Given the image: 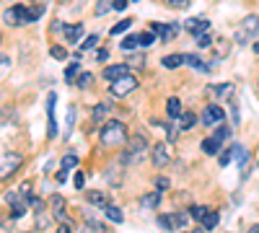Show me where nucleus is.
<instances>
[{
  "mask_svg": "<svg viewBox=\"0 0 259 233\" xmlns=\"http://www.w3.org/2000/svg\"><path fill=\"white\" fill-rule=\"evenodd\" d=\"M101 145L104 148H122L127 142V138H130V132H127V127H125V122H119V119H112V122H104V127H101Z\"/></svg>",
  "mask_w": 259,
  "mask_h": 233,
  "instance_id": "nucleus-1",
  "label": "nucleus"
},
{
  "mask_svg": "<svg viewBox=\"0 0 259 233\" xmlns=\"http://www.w3.org/2000/svg\"><path fill=\"white\" fill-rule=\"evenodd\" d=\"M146 148H148V140H146V135H132V138H127L125 142V153H122V166H130V163H138L140 161V155L146 153Z\"/></svg>",
  "mask_w": 259,
  "mask_h": 233,
  "instance_id": "nucleus-2",
  "label": "nucleus"
},
{
  "mask_svg": "<svg viewBox=\"0 0 259 233\" xmlns=\"http://www.w3.org/2000/svg\"><path fill=\"white\" fill-rule=\"evenodd\" d=\"M138 75H125V78H117V80H112L109 83V96L112 99H125V96H130L135 91V88H138Z\"/></svg>",
  "mask_w": 259,
  "mask_h": 233,
  "instance_id": "nucleus-3",
  "label": "nucleus"
},
{
  "mask_svg": "<svg viewBox=\"0 0 259 233\" xmlns=\"http://www.w3.org/2000/svg\"><path fill=\"white\" fill-rule=\"evenodd\" d=\"M21 163H24V155H21V153H5V155H0V182L11 179L21 169Z\"/></svg>",
  "mask_w": 259,
  "mask_h": 233,
  "instance_id": "nucleus-4",
  "label": "nucleus"
},
{
  "mask_svg": "<svg viewBox=\"0 0 259 233\" xmlns=\"http://www.w3.org/2000/svg\"><path fill=\"white\" fill-rule=\"evenodd\" d=\"M223 119H226V111H223V107H218V104H208L200 114V122L205 127H218V124H223Z\"/></svg>",
  "mask_w": 259,
  "mask_h": 233,
  "instance_id": "nucleus-5",
  "label": "nucleus"
},
{
  "mask_svg": "<svg viewBox=\"0 0 259 233\" xmlns=\"http://www.w3.org/2000/svg\"><path fill=\"white\" fill-rule=\"evenodd\" d=\"M150 161H153L156 169H166L171 163V142H156L153 153H150Z\"/></svg>",
  "mask_w": 259,
  "mask_h": 233,
  "instance_id": "nucleus-6",
  "label": "nucleus"
},
{
  "mask_svg": "<svg viewBox=\"0 0 259 233\" xmlns=\"http://www.w3.org/2000/svg\"><path fill=\"white\" fill-rule=\"evenodd\" d=\"M150 31H156V34H161V42H171L174 36H177L179 31H181V24H177V21H174V24H150Z\"/></svg>",
  "mask_w": 259,
  "mask_h": 233,
  "instance_id": "nucleus-7",
  "label": "nucleus"
},
{
  "mask_svg": "<svg viewBox=\"0 0 259 233\" xmlns=\"http://www.w3.org/2000/svg\"><path fill=\"white\" fill-rule=\"evenodd\" d=\"M239 31L246 36V39H251V36H259V16H257V13H249V16L241 18Z\"/></svg>",
  "mask_w": 259,
  "mask_h": 233,
  "instance_id": "nucleus-8",
  "label": "nucleus"
},
{
  "mask_svg": "<svg viewBox=\"0 0 259 233\" xmlns=\"http://www.w3.org/2000/svg\"><path fill=\"white\" fill-rule=\"evenodd\" d=\"M205 96H210V99H231L233 83H210L205 86Z\"/></svg>",
  "mask_w": 259,
  "mask_h": 233,
  "instance_id": "nucleus-9",
  "label": "nucleus"
},
{
  "mask_svg": "<svg viewBox=\"0 0 259 233\" xmlns=\"http://www.w3.org/2000/svg\"><path fill=\"white\" fill-rule=\"evenodd\" d=\"M3 21L8 26H21V24H26V5H13V8L5 11V16Z\"/></svg>",
  "mask_w": 259,
  "mask_h": 233,
  "instance_id": "nucleus-10",
  "label": "nucleus"
},
{
  "mask_svg": "<svg viewBox=\"0 0 259 233\" xmlns=\"http://www.w3.org/2000/svg\"><path fill=\"white\" fill-rule=\"evenodd\" d=\"M5 202L11 205L13 217H24V213H26V207H29V205H26V200L21 197L18 192H8V194H5Z\"/></svg>",
  "mask_w": 259,
  "mask_h": 233,
  "instance_id": "nucleus-11",
  "label": "nucleus"
},
{
  "mask_svg": "<svg viewBox=\"0 0 259 233\" xmlns=\"http://www.w3.org/2000/svg\"><path fill=\"white\" fill-rule=\"evenodd\" d=\"M101 75H104V78H106V80H109V83H112V80H117V78H125V75H130V65H127V62H117V65H106Z\"/></svg>",
  "mask_w": 259,
  "mask_h": 233,
  "instance_id": "nucleus-12",
  "label": "nucleus"
},
{
  "mask_svg": "<svg viewBox=\"0 0 259 233\" xmlns=\"http://www.w3.org/2000/svg\"><path fill=\"white\" fill-rule=\"evenodd\" d=\"M184 29L197 39V36H202L205 31H210V21H205V18H189V21H184Z\"/></svg>",
  "mask_w": 259,
  "mask_h": 233,
  "instance_id": "nucleus-13",
  "label": "nucleus"
},
{
  "mask_svg": "<svg viewBox=\"0 0 259 233\" xmlns=\"http://www.w3.org/2000/svg\"><path fill=\"white\" fill-rule=\"evenodd\" d=\"M49 207H52V215H55L60 223H67V213H65V200L60 197V194H52V200H49Z\"/></svg>",
  "mask_w": 259,
  "mask_h": 233,
  "instance_id": "nucleus-14",
  "label": "nucleus"
},
{
  "mask_svg": "<svg viewBox=\"0 0 259 233\" xmlns=\"http://www.w3.org/2000/svg\"><path fill=\"white\" fill-rule=\"evenodd\" d=\"M109 111H112V104H109V101L96 104V107H94V114H91L94 124H104V122H106V117H109Z\"/></svg>",
  "mask_w": 259,
  "mask_h": 233,
  "instance_id": "nucleus-15",
  "label": "nucleus"
},
{
  "mask_svg": "<svg viewBox=\"0 0 259 233\" xmlns=\"http://www.w3.org/2000/svg\"><path fill=\"white\" fill-rule=\"evenodd\" d=\"M166 117H169V122H177L181 117V101L177 96H169V101H166Z\"/></svg>",
  "mask_w": 259,
  "mask_h": 233,
  "instance_id": "nucleus-16",
  "label": "nucleus"
},
{
  "mask_svg": "<svg viewBox=\"0 0 259 233\" xmlns=\"http://www.w3.org/2000/svg\"><path fill=\"white\" fill-rule=\"evenodd\" d=\"M63 36H65V42H67V44H81V39H83V24H75V26H65Z\"/></svg>",
  "mask_w": 259,
  "mask_h": 233,
  "instance_id": "nucleus-17",
  "label": "nucleus"
},
{
  "mask_svg": "<svg viewBox=\"0 0 259 233\" xmlns=\"http://www.w3.org/2000/svg\"><path fill=\"white\" fill-rule=\"evenodd\" d=\"M210 138H212V140H215V142H218V145H220V148H223V145H226V142H228V138H231V127H228L226 122H223V124H218V127H215V132H212V135H210Z\"/></svg>",
  "mask_w": 259,
  "mask_h": 233,
  "instance_id": "nucleus-18",
  "label": "nucleus"
},
{
  "mask_svg": "<svg viewBox=\"0 0 259 233\" xmlns=\"http://www.w3.org/2000/svg\"><path fill=\"white\" fill-rule=\"evenodd\" d=\"M86 202H88V205H94V207H106V205H109V202H106V194L98 192V189L86 192Z\"/></svg>",
  "mask_w": 259,
  "mask_h": 233,
  "instance_id": "nucleus-19",
  "label": "nucleus"
},
{
  "mask_svg": "<svg viewBox=\"0 0 259 233\" xmlns=\"http://www.w3.org/2000/svg\"><path fill=\"white\" fill-rule=\"evenodd\" d=\"M161 65L169 67V70H174V67H181V65H184V52H181V55H177V52H174V55H166V57L161 60Z\"/></svg>",
  "mask_w": 259,
  "mask_h": 233,
  "instance_id": "nucleus-20",
  "label": "nucleus"
},
{
  "mask_svg": "<svg viewBox=\"0 0 259 233\" xmlns=\"http://www.w3.org/2000/svg\"><path fill=\"white\" fill-rule=\"evenodd\" d=\"M184 65L194 67V70H202V73H208V70H210V67L200 60V55H189V52H184Z\"/></svg>",
  "mask_w": 259,
  "mask_h": 233,
  "instance_id": "nucleus-21",
  "label": "nucleus"
},
{
  "mask_svg": "<svg viewBox=\"0 0 259 233\" xmlns=\"http://www.w3.org/2000/svg\"><path fill=\"white\" fill-rule=\"evenodd\" d=\"M106 182L114 184V186L122 184V163L119 166H106Z\"/></svg>",
  "mask_w": 259,
  "mask_h": 233,
  "instance_id": "nucleus-22",
  "label": "nucleus"
},
{
  "mask_svg": "<svg viewBox=\"0 0 259 233\" xmlns=\"http://www.w3.org/2000/svg\"><path fill=\"white\" fill-rule=\"evenodd\" d=\"M140 205L146 207V210H156L158 205H161V192H150V194H146V197L140 200Z\"/></svg>",
  "mask_w": 259,
  "mask_h": 233,
  "instance_id": "nucleus-23",
  "label": "nucleus"
},
{
  "mask_svg": "<svg viewBox=\"0 0 259 233\" xmlns=\"http://www.w3.org/2000/svg\"><path fill=\"white\" fill-rule=\"evenodd\" d=\"M104 213L112 223H125V213H122V207H117V205H106Z\"/></svg>",
  "mask_w": 259,
  "mask_h": 233,
  "instance_id": "nucleus-24",
  "label": "nucleus"
},
{
  "mask_svg": "<svg viewBox=\"0 0 259 233\" xmlns=\"http://www.w3.org/2000/svg\"><path fill=\"white\" fill-rule=\"evenodd\" d=\"M208 213H210V207H205V205H192V207H189V217L197 220V223H202Z\"/></svg>",
  "mask_w": 259,
  "mask_h": 233,
  "instance_id": "nucleus-25",
  "label": "nucleus"
},
{
  "mask_svg": "<svg viewBox=\"0 0 259 233\" xmlns=\"http://www.w3.org/2000/svg\"><path fill=\"white\" fill-rule=\"evenodd\" d=\"M228 52H231V42H228V39H218V44H215V60H226Z\"/></svg>",
  "mask_w": 259,
  "mask_h": 233,
  "instance_id": "nucleus-26",
  "label": "nucleus"
},
{
  "mask_svg": "<svg viewBox=\"0 0 259 233\" xmlns=\"http://www.w3.org/2000/svg\"><path fill=\"white\" fill-rule=\"evenodd\" d=\"M218 223H220V213H215V210H210V213L205 215V220H202V228H205V231H212Z\"/></svg>",
  "mask_w": 259,
  "mask_h": 233,
  "instance_id": "nucleus-27",
  "label": "nucleus"
},
{
  "mask_svg": "<svg viewBox=\"0 0 259 233\" xmlns=\"http://www.w3.org/2000/svg\"><path fill=\"white\" fill-rule=\"evenodd\" d=\"M169 215H171L174 231H177V228H184V225L189 223V210H187V213H169Z\"/></svg>",
  "mask_w": 259,
  "mask_h": 233,
  "instance_id": "nucleus-28",
  "label": "nucleus"
},
{
  "mask_svg": "<svg viewBox=\"0 0 259 233\" xmlns=\"http://www.w3.org/2000/svg\"><path fill=\"white\" fill-rule=\"evenodd\" d=\"M177 122H179L181 130H189V127H194V122H197V114H192V111H184V114H181V117L177 119Z\"/></svg>",
  "mask_w": 259,
  "mask_h": 233,
  "instance_id": "nucleus-29",
  "label": "nucleus"
},
{
  "mask_svg": "<svg viewBox=\"0 0 259 233\" xmlns=\"http://www.w3.org/2000/svg\"><path fill=\"white\" fill-rule=\"evenodd\" d=\"M130 26H132V18H122L119 24H114L112 29H109V34L114 36V34H125V31H130Z\"/></svg>",
  "mask_w": 259,
  "mask_h": 233,
  "instance_id": "nucleus-30",
  "label": "nucleus"
},
{
  "mask_svg": "<svg viewBox=\"0 0 259 233\" xmlns=\"http://www.w3.org/2000/svg\"><path fill=\"white\" fill-rule=\"evenodd\" d=\"M13 117H16V107H11V104H5V107H0V124L11 122Z\"/></svg>",
  "mask_w": 259,
  "mask_h": 233,
  "instance_id": "nucleus-31",
  "label": "nucleus"
},
{
  "mask_svg": "<svg viewBox=\"0 0 259 233\" xmlns=\"http://www.w3.org/2000/svg\"><path fill=\"white\" fill-rule=\"evenodd\" d=\"M218 150H220V145L212 138H205L202 140V153H208V155H218Z\"/></svg>",
  "mask_w": 259,
  "mask_h": 233,
  "instance_id": "nucleus-32",
  "label": "nucleus"
},
{
  "mask_svg": "<svg viewBox=\"0 0 259 233\" xmlns=\"http://www.w3.org/2000/svg\"><path fill=\"white\" fill-rule=\"evenodd\" d=\"M44 13V5H34V8H26V24H32V21H39Z\"/></svg>",
  "mask_w": 259,
  "mask_h": 233,
  "instance_id": "nucleus-33",
  "label": "nucleus"
},
{
  "mask_svg": "<svg viewBox=\"0 0 259 233\" xmlns=\"http://www.w3.org/2000/svg\"><path fill=\"white\" fill-rule=\"evenodd\" d=\"M81 70V67H78V62H73V65H67L65 67V83H73V80H78V73Z\"/></svg>",
  "mask_w": 259,
  "mask_h": 233,
  "instance_id": "nucleus-34",
  "label": "nucleus"
},
{
  "mask_svg": "<svg viewBox=\"0 0 259 233\" xmlns=\"http://www.w3.org/2000/svg\"><path fill=\"white\" fill-rule=\"evenodd\" d=\"M114 8L112 5V0H96V8H94V13L96 16H106V13H109Z\"/></svg>",
  "mask_w": 259,
  "mask_h": 233,
  "instance_id": "nucleus-35",
  "label": "nucleus"
},
{
  "mask_svg": "<svg viewBox=\"0 0 259 233\" xmlns=\"http://www.w3.org/2000/svg\"><path fill=\"white\" fill-rule=\"evenodd\" d=\"M47 228H49V215L44 210H39L36 213V231H47Z\"/></svg>",
  "mask_w": 259,
  "mask_h": 233,
  "instance_id": "nucleus-36",
  "label": "nucleus"
},
{
  "mask_svg": "<svg viewBox=\"0 0 259 233\" xmlns=\"http://www.w3.org/2000/svg\"><path fill=\"white\" fill-rule=\"evenodd\" d=\"M233 155H236V145H231L228 150H223V153H220V158H218V166H228Z\"/></svg>",
  "mask_w": 259,
  "mask_h": 233,
  "instance_id": "nucleus-37",
  "label": "nucleus"
},
{
  "mask_svg": "<svg viewBox=\"0 0 259 233\" xmlns=\"http://www.w3.org/2000/svg\"><path fill=\"white\" fill-rule=\"evenodd\" d=\"M83 233H106L104 225L98 220H86V225H83Z\"/></svg>",
  "mask_w": 259,
  "mask_h": 233,
  "instance_id": "nucleus-38",
  "label": "nucleus"
},
{
  "mask_svg": "<svg viewBox=\"0 0 259 233\" xmlns=\"http://www.w3.org/2000/svg\"><path fill=\"white\" fill-rule=\"evenodd\" d=\"M11 65H13L11 55H5V52H0V78H3V75L11 70Z\"/></svg>",
  "mask_w": 259,
  "mask_h": 233,
  "instance_id": "nucleus-39",
  "label": "nucleus"
},
{
  "mask_svg": "<svg viewBox=\"0 0 259 233\" xmlns=\"http://www.w3.org/2000/svg\"><path fill=\"white\" fill-rule=\"evenodd\" d=\"M135 47H140V39H138V34H130L122 39V49H135Z\"/></svg>",
  "mask_w": 259,
  "mask_h": 233,
  "instance_id": "nucleus-40",
  "label": "nucleus"
},
{
  "mask_svg": "<svg viewBox=\"0 0 259 233\" xmlns=\"http://www.w3.org/2000/svg\"><path fill=\"white\" fill-rule=\"evenodd\" d=\"M75 166H78V155H75V153L63 155V169H65V171H70V169H75Z\"/></svg>",
  "mask_w": 259,
  "mask_h": 233,
  "instance_id": "nucleus-41",
  "label": "nucleus"
},
{
  "mask_svg": "<svg viewBox=\"0 0 259 233\" xmlns=\"http://www.w3.org/2000/svg\"><path fill=\"white\" fill-rule=\"evenodd\" d=\"M163 3L174 11H187L189 8V0H163Z\"/></svg>",
  "mask_w": 259,
  "mask_h": 233,
  "instance_id": "nucleus-42",
  "label": "nucleus"
},
{
  "mask_svg": "<svg viewBox=\"0 0 259 233\" xmlns=\"http://www.w3.org/2000/svg\"><path fill=\"white\" fill-rule=\"evenodd\" d=\"M49 55L55 57V60H65V57H67V52H65L63 44H52V47H49Z\"/></svg>",
  "mask_w": 259,
  "mask_h": 233,
  "instance_id": "nucleus-43",
  "label": "nucleus"
},
{
  "mask_svg": "<svg viewBox=\"0 0 259 233\" xmlns=\"http://www.w3.org/2000/svg\"><path fill=\"white\" fill-rule=\"evenodd\" d=\"M153 186H156V192H166V189L171 186V182H169L166 176H156V179H153Z\"/></svg>",
  "mask_w": 259,
  "mask_h": 233,
  "instance_id": "nucleus-44",
  "label": "nucleus"
},
{
  "mask_svg": "<svg viewBox=\"0 0 259 233\" xmlns=\"http://www.w3.org/2000/svg\"><path fill=\"white\" fill-rule=\"evenodd\" d=\"M138 39H140V47H150V44L156 42V34L153 31H146V34H138Z\"/></svg>",
  "mask_w": 259,
  "mask_h": 233,
  "instance_id": "nucleus-45",
  "label": "nucleus"
},
{
  "mask_svg": "<svg viewBox=\"0 0 259 233\" xmlns=\"http://www.w3.org/2000/svg\"><path fill=\"white\" fill-rule=\"evenodd\" d=\"M210 44H212V34H210V31H205L202 36H197V47H200V49L210 47Z\"/></svg>",
  "mask_w": 259,
  "mask_h": 233,
  "instance_id": "nucleus-46",
  "label": "nucleus"
},
{
  "mask_svg": "<svg viewBox=\"0 0 259 233\" xmlns=\"http://www.w3.org/2000/svg\"><path fill=\"white\" fill-rule=\"evenodd\" d=\"M158 225H161L163 231H174V223H171V215H158Z\"/></svg>",
  "mask_w": 259,
  "mask_h": 233,
  "instance_id": "nucleus-47",
  "label": "nucleus"
},
{
  "mask_svg": "<svg viewBox=\"0 0 259 233\" xmlns=\"http://www.w3.org/2000/svg\"><path fill=\"white\" fill-rule=\"evenodd\" d=\"M96 47H98V34H91L88 39L81 44V49H96Z\"/></svg>",
  "mask_w": 259,
  "mask_h": 233,
  "instance_id": "nucleus-48",
  "label": "nucleus"
},
{
  "mask_svg": "<svg viewBox=\"0 0 259 233\" xmlns=\"http://www.w3.org/2000/svg\"><path fill=\"white\" fill-rule=\"evenodd\" d=\"M91 78H94V73H81L78 75V86L81 88H88L91 86Z\"/></svg>",
  "mask_w": 259,
  "mask_h": 233,
  "instance_id": "nucleus-49",
  "label": "nucleus"
},
{
  "mask_svg": "<svg viewBox=\"0 0 259 233\" xmlns=\"http://www.w3.org/2000/svg\"><path fill=\"white\" fill-rule=\"evenodd\" d=\"M65 26H67V24H63V21H52L49 31H52V34H63V31H65Z\"/></svg>",
  "mask_w": 259,
  "mask_h": 233,
  "instance_id": "nucleus-50",
  "label": "nucleus"
},
{
  "mask_svg": "<svg viewBox=\"0 0 259 233\" xmlns=\"http://www.w3.org/2000/svg\"><path fill=\"white\" fill-rule=\"evenodd\" d=\"M21 197H24V200H29V197H32V184H29V182H24V184H21Z\"/></svg>",
  "mask_w": 259,
  "mask_h": 233,
  "instance_id": "nucleus-51",
  "label": "nucleus"
},
{
  "mask_svg": "<svg viewBox=\"0 0 259 233\" xmlns=\"http://www.w3.org/2000/svg\"><path fill=\"white\" fill-rule=\"evenodd\" d=\"M83 186H86V176L78 171V174H75V189H83Z\"/></svg>",
  "mask_w": 259,
  "mask_h": 233,
  "instance_id": "nucleus-52",
  "label": "nucleus"
},
{
  "mask_svg": "<svg viewBox=\"0 0 259 233\" xmlns=\"http://www.w3.org/2000/svg\"><path fill=\"white\" fill-rule=\"evenodd\" d=\"M96 60H98V62H106V60H109V49H98L96 52Z\"/></svg>",
  "mask_w": 259,
  "mask_h": 233,
  "instance_id": "nucleus-53",
  "label": "nucleus"
},
{
  "mask_svg": "<svg viewBox=\"0 0 259 233\" xmlns=\"http://www.w3.org/2000/svg\"><path fill=\"white\" fill-rule=\"evenodd\" d=\"M55 182H57V184H63V182H67V171H65V169H60V171H57Z\"/></svg>",
  "mask_w": 259,
  "mask_h": 233,
  "instance_id": "nucleus-54",
  "label": "nucleus"
},
{
  "mask_svg": "<svg viewBox=\"0 0 259 233\" xmlns=\"http://www.w3.org/2000/svg\"><path fill=\"white\" fill-rule=\"evenodd\" d=\"M112 5H114V11H125L127 8V0H112Z\"/></svg>",
  "mask_w": 259,
  "mask_h": 233,
  "instance_id": "nucleus-55",
  "label": "nucleus"
},
{
  "mask_svg": "<svg viewBox=\"0 0 259 233\" xmlns=\"http://www.w3.org/2000/svg\"><path fill=\"white\" fill-rule=\"evenodd\" d=\"M55 233H73V228H70V225H67V223H60Z\"/></svg>",
  "mask_w": 259,
  "mask_h": 233,
  "instance_id": "nucleus-56",
  "label": "nucleus"
},
{
  "mask_svg": "<svg viewBox=\"0 0 259 233\" xmlns=\"http://www.w3.org/2000/svg\"><path fill=\"white\" fill-rule=\"evenodd\" d=\"M231 114H233V122L239 124V107H236V104H231Z\"/></svg>",
  "mask_w": 259,
  "mask_h": 233,
  "instance_id": "nucleus-57",
  "label": "nucleus"
},
{
  "mask_svg": "<svg viewBox=\"0 0 259 233\" xmlns=\"http://www.w3.org/2000/svg\"><path fill=\"white\" fill-rule=\"evenodd\" d=\"M249 233H259V223H257V225H251V228H249Z\"/></svg>",
  "mask_w": 259,
  "mask_h": 233,
  "instance_id": "nucleus-58",
  "label": "nucleus"
},
{
  "mask_svg": "<svg viewBox=\"0 0 259 233\" xmlns=\"http://www.w3.org/2000/svg\"><path fill=\"white\" fill-rule=\"evenodd\" d=\"M254 52H257V55H259V39L254 42Z\"/></svg>",
  "mask_w": 259,
  "mask_h": 233,
  "instance_id": "nucleus-59",
  "label": "nucleus"
},
{
  "mask_svg": "<svg viewBox=\"0 0 259 233\" xmlns=\"http://www.w3.org/2000/svg\"><path fill=\"white\" fill-rule=\"evenodd\" d=\"M192 233H202V228H194V231H192Z\"/></svg>",
  "mask_w": 259,
  "mask_h": 233,
  "instance_id": "nucleus-60",
  "label": "nucleus"
},
{
  "mask_svg": "<svg viewBox=\"0 0 259 233\" xmlns=\"http://www.w3.org/2000/svg\"><path fill=\"white\" fill-rule=\"evenodd\" d=\"M36 3H39V5H42V3H44V0H36Z\"/></svg>",
  "mask_w": 259,
  "mask_h": 233,
  "instance_id": "nucleus-61",
  "label": "nucleus"
},
{
  "mask_svg": "<svg viewBox=\"0 0 259 233\" xmlns=\"http://www.w3.org/2000/svg\"><path fill=\"white\" fill-rule=\"evenodd\" d=\"M0 39H3V36H0Z\"/></svg>",
  "mask_w": 259,
  "mask_h": 233,
  "instance_id": "nucleus-62",
  "label": "nucleus"
},
{
  "mask_svg": "<svg viewBox=\"0 0 259 233\" xmlns=\"http://www.w3.org/2000/svg\"><path fill=\"white\" fill-rule=\"evenodd\" d=\"M135 3H138V0H135Z\"/></svg>",
  "mask_w": 259,
  "mask_h": 233,
  "instance_id": "nucleus-63",
  "label": "nucleus"
}]
</instances>
